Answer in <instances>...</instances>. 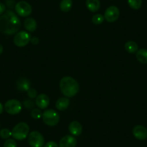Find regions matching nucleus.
<instances>
[{
	"label": "nucleus",
	"instance_id": "nucleus-1",
	"mask_svg": "<svg viewBox=\"0 0 147 147\" xmlns=\"http://www.w3.org/2000/svg\"><path fill=\"white\" fill-rule=\"evenodd\" d=\"M20 27V20L12 11H7L0 16V31L3 33L14 35L19 32Z\"/></svg>",
	"mask_w": 147,
	"mask_h": 147
},
{
	"label": "nucleus",
	"instance_id": "nucleus-2",
	"mask_svg": "<svg viewBox=\"0 0 147 147\" xmlns=\"http://www.w3.org/2000/svg\"><path fill=\"white\" fill-rule=\"evenodd\" d=\"M59 87L62 94L67 97L75 96L80 90L79 83L71 77H63L59 83Z\"/></svg>",
	"mask_w": 147,
	"mask_h": 147
},
{
	"label": "nucleus",
	"instance_id": "nucleus-3",
	"mask_svg": "<svg viewBox=\"0 0 147 147\" xmlns=\"http://www.w3.org/2000/svg\"><path fill=\"white\" fill-rule=\"evenodd\" d=\"M30 128L28 123L25 122H21L17 124L12 131V136L15 139L18 141H22L25 139L29 134Z\"/></svg>",
	"mask_w": 147,
	"mask_h": 147
},
{
	"label": "nucleus",
	"instance_id": "nucleus-4",
	"mask_svg": "<svg viewBox=\"0 0 147 147\" xmlns=\"http://www.w3.org/2000/svg\"><path fill=\"white\" fill-rule=\"evenodd\" d=\"M42 119L46 125L49 126H54L59 122L60 116L56 110L49 109L43 113Z\"/></svg>",
	"mask_w": 147,
	"mask_h": 147
},
{
	"label": "nucleus",
	"instance_id": "nucleus-5",
	"mask_svg": "<svg viewBox=\"0 0 147 147\" xmlns=\"http://www.w3.org/2000/svg\"><path fill=\"white\" fill-rule=\"evenodd\" d=\"M31 35L27 31H19L14 37V43L18 47H25L30 42Z\"/></svg>",
	"mask_w": 147,
	"mask_h": 147
},
{
	"label": "nucleus",
	"instance_id": "nucleus-6",
	"mask_svg": "<svg viewBox=\"0 0 147 147\" xmlns=\"http://www.w3.org/2000/svg\"><path fill=\"white\" fill-rule=\"evenodd\" d=\"M28 141L31 147H43L45 142L43 135L37 131H32L28 134Z\"/></svg>",
	"mask_w": 147,
	"mask_h": 147
},
{
	"label": "nucleus",
	"instance_id": "nucleus-7",
	"mask_svg": "<svg viewBox=\"0 0 147 147\" xmlns=\"http://www.w3.org/2000/svg\"><path fill=\"white\" fill-rule=\"evenodd\" d=\"M4 108L5 111L9 115H18L22 110V104L19 100L12 99L6 102Z\"/></svg>",
	"mask_w": 147,
	"mask_h": 147
},
{
	"label": "nucleus",
	"instance_id": "nucleus-8",
	"mask_svg": "<svg viewBox=\"0 0 147 147\" xmlns=\"http://www.w3.org/2000/svg\"><path fill=\"white\" fill-rule=\"evenodd\" d=\"M15 11L18 15L25 18L31 15L32 9L28 2L25 1H20L15 5Z\"/></svg>",
	"mask_w": 147,
	"mask_h": 147
},
{
	"label": "nucleus",
	"instance_id": "nucleus-9",
	"mask_svg": "<svg viewBox=\"0 0 147 147\" xmlns=\"http://www.w3.org/2000/svg\"><path fill=\"white\" fill-rule=\"evenodd\" d=\"M120 16V10L116 6H110L105 12L104 18L107 22H114Z\"/></svg>",
	"mask_w": 147,
	"mask_h": 147
},
{
	"label": "nucleus",
	"instance_id": "nucleus-10",
	"mask_svg": "<svg viewBox=\"0 0 147 147\" xmlns=\"http://www.w3.org/2000/svg\"><path fill=\"white\" fill-rule=\"evenodd\" d=\"M133 135L140 141L145 140L147 138V128L141 125H137L133 129Z\"/></svg>",
	"mask_w": 147,
	"mask_h": 147
},
{
	"label": "nucleus",
	"instance_id": "nucleus-11",
	"mask_svg": "<svg viewBox=\"0 0 147 147\" xmlns=\"http://www.w3.org/2000/svg\"><path fill=\"white\" fill-rule=\"evenodd\" d=\"M77 143V139L74 136L66 135L60 140L59 147H75Z\"/></svg>",
	"mask_w": 147,
	"mask_h": 147
},
{
	"label": "nucleus",
	"instance_id": "nucleus-12",
	"mask_svg": "<svg viewBox=\"0 0 147 147\" xmlns=\"http://www.w3.org/2000/svg\"><path fill=\"white\" fill-rule=\"evenodd\" d=\"M68 128H69V131L70 132V134L74 136H78L81 135L82 132V126L78 121H71L69 123Z\"/></svg>",
	"mask_w": 147,
	"mask_h": 147
},
{
	"label": "nucleus",
	"instance_id": "nucleus-13",
	"mask_svg": "<svg viewBox=\"0 0 147 147\" xmlns=\"http://www.w3.org/2000/svg\"><path fill=\"white\" fill-rule=\"evenodd\" d=\"M50 103V99L46 95V94H40L38 96H37L36 100H35V105H36L39 108L46 109Z\"/></svg>",
	"mask_w": 147,
	"mask_h": 147
},
{
	"label": "nucleus",
	"instance_id": "nucleus-14",
	"mask_svg": "<svg viewBox=\"0 0 147 147\" xmlns=\"http://www.w3.org/2000/svg\"><path fill=\"white\" fill-rule=\"evenodd\" d=\"M16 86L18 90L22 92H28L29 89H30V82L29 80L25 77L20 78L17 81Z\"/></svg>",
	"mask_w": 147,
	"mask_h": 147
},
{
	"label": "nucleus",
	"instance_id": "nucleus-15",
	"mask_svg": "<svg viewBox=\"0 0 147 147\" xmlns=\"http://www.w3.org/2000/svg\"><path fill=\"white\" fill-rule=\"evenodd\" d=\"M24 27L28 32H34L37 28L36 20L32 18H28L24 21Z\"/></svg>",
	"mask_w": 147,
	"mask_h": 147
},
{
	"label": "nucleus",
	"instance_id": "nucleus-16",
	"mask_svg": "<svg viewBox=\"0 0 147 147\" xmlns=\"http://www.w3.org/2000/svg\"><path fill=\"white\" fill-rule=\"evenodd\" d=\"M86 7L91 12H96L100 7V0H86Z\"/></svg>",
	"mask_w": 147,
	"mask_h": 147
},
{
	"label": "nucleus",
	"instance_id": "nucleus-17",
	"mask_svg": "<svg viewBox=\"0 0 147 147\" xmlns=\"http://www.w3.org/2000/svg\"><path fill=\"white\" fill-rule=\"evenodd\" d=\"M69 103H70V101L68 97H61L56 101L55 105H56L57 110L63 111L68 108V107L69 106Z\"/></svg>",
	"mask_w": 147,
	"mask_h": 147
},
{
	"label": "nucleus",
	"instance_id": "nucleus-18",
	"mask_svg": "<svg viewBox=\"0 0 147 147\" xmlns=\"http://www.w3.org/2000/svg\"><path fill=\"white\" fill-rule=\"evenodd\" d=\"M136 59L140 63L146 64L147 63V50L145 49H138L136 52Z\"/></svg>",
	"mask_w": 147,
	"mask_h": 147
},
{
	"label": "nucleus",
	"instance_id": "nucleus-19",
	"mask_svg": "<svg viewBox=\"0 0 147 147\" xmlns=\"http://www.w3.org/2000/svg\"><path fill=\"white\" fill-rule=\"evenodd\" d=\"M125 49L129 53H135L138 50V44L136 42L130 40V41H128L127 43H125Z\"/></svg>",
	"mask_w": 147,
	"mask_h": 147
},
{
	"label": "nucleus",
	"instance_id": "nucleus-20",
	"mask_svg": "<svg viewBox=\"0 0 147 147\" xmlns=\"http://www.w3.org/2000/svg\"><path fill=\"white\" fill-rule=\"evenodd\" d=\"M72 0H62L60 3V9L62 12H68L72 8Z\"/></svg>",
	"mask_w": 147,
	"mask_h": 147
},
{
	"label": "nucleus",
	"instance_id": "nucleus-21",
	"mask_svg": "<svg viewBox=\"0 0 147 147\" xmlns=\"http://www.w3.org/2000/svg\"><path fill=\"white\" fill-rule=\"evenodd\" d=\"M128 4L133 9H139L142 5V0H128Z\"/></svg>",
	"mask_w": 147,
	"mask_h": 147
},
{
	"label": "nucleus",
	"instance_id": "nucleus-22",
	"mask_svg": "<svg viewBox=\"0 0 147 147\" xmlns=\"http://www.w3.org/2000/svg\"><path fill=\"white\" fill-rule=\"evenodd\" d=\"M105 18L103 15L101 14H97V15H93L92 18V22L95 25H100L104 22Z\"/></svg>",
	"mask_w": 147,
	"mask_h": 147
},
{
	"label": "nucleus",
	"instance_id": "nucleus-23",
	"mask_svg": "<svg viewBox=\"0 0 147 147\" xmlns=\"http://www.w3.org/2000/svg\"><path fill=\"white\" fill-rule=\"evenodd\" d=\"M30 115L32 118H34V119L35 120H38L39 119V118H42L43 113H42L41 110H39L38 108H33L32 110V111H31Z\"/></svg>",
	"mask_w": 147,
	"mask_h": 147
},
{
	"label": "nucleus",
	"instance_id": "nucleus-24",
	"mask_svg": "<svg viewBox=\"0 0 147 147\" xmlns=\"http://www.w3.org/2000/svg\"><path fill=\"white\" fill-rule=\"evenodd\" d=\"M12 136V131L8 128H3L0 130V136L4 139H8Z\"/></svg>",
	"mask_w": 147,
	"mask_h": 147
},
{
	"label": "nucleus",
	"instance_id": "nucleus-25",
	"mask_svg": "<svg viewBox=\"0 0 147 147\" xmlns=\"http://www.w3.org/2000/svg\"><path fill=\"white\" fill-rule=\"evenodd\" d=\"M4 147H18L16 141L12 138H8L5 142Z\"/></svg>",
	"mask_w": 147,
	"mask_h": 147
},
{
	"label": "nucleus",
	"instance_id": "nucleus-26",
	"mask_svg": "<svg viewBox=\"0 0 147 147\" xmlns=\"http://www.w3.org/2000/svg\"><path fill=\"white\" fill-rule=\"evenodd\" d=\"M23 105L27 109H33L35 107V103L31 100H25L23 102Z\"/></svg>",
	"mask_w": 147,
	"mask_h": 147
},
{
	"label": "nucleus",
	"instance_id": "nucleus-27",
	"mask_svg": "<svg viewBox=\"0 0 147 147\" xmlns=\"http://www.w3.org/2000/svg\"><path fill=\"white\" fill-rule=\"evenodd\" d=\"M27 92H28V97L30 99H34L37 97V91L35 89H29Z\"/></svg>",
	"mask_w": 147,
	"mask_h": 147
},
{
	"label": "nucleus",
	"instance_id": "nucleus-28",
	"mask_svg": "<svg viewBox=\"0 0 147 147\" xmlns=\"http://www.w3.org/2000/svg\"><path fill=\"white\" fill-rule=\"evenodd\" d=\"M44 147H59L58 144L55 141H49L45 144Z\"/></svg>",
	"mask_w": 147,
	"mask_h": 147
},
{
	"label": "nucleus",
	"instance_id": "nucleus-29",
	"mask_svg": "<svg viewBox=\"0 0 147 147\" xmlns=\"http://www.w3.org/2000/svg\"><path fill=\"white\" fill-rule=\"evenodd\" d=\"M30 43H32V45H38L39 43V38L38 37H31L30 39Z\"/></svg>",
	"mask_w": 147,
	"mask_h": 147
},
{
	"label": "nucleus",
	"instance_id": "nucleus-30",
	"mask_svg": "<svg viewBox=\"0 0 147 147\" xmlns=\"http://www.w3.org/2000/svg\"><path fill=\"white\" fill-rule=\"evenodd\" d=\"M5 9H6L5 5L3 3H2V2H0V15L4 14V12H5Z\"/></svg>",
	"mask_w": 147,
	"mask_h": 147
},
{
	"label": "nucleus",
	"instance_id": "nucleus-31",
	"mask_svg": "<svg viewBox=\"0 0 147 147\" xmlns=\"http://www.w3.org/2000/svg\"><path fill=\"white\" fill-rule=\"evenodd\" d=\"M3 111H4V106L2 103L0 102V115L3 113Z\"/></svg>",
	"mask_w": 147,
	"mask_h": 147
},
{
	"label": "nucleus",
	"instance_id": "nucleus-32",
	"mask_svg": "<svg viewBox=\"0 0 147 147\" xmlns=\"http://www.w3.org/2000/svg\"><path fill=\"white\" fill-rule=\"evenodd\" d=\"M2 52H3V46L2 45L0 44V55L2 54Z\"/></svg>",
	"mask_w": 147,
	"mask_h": 147
}]
</instances>
